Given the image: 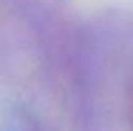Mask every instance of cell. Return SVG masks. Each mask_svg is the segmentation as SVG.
<instances>
[{"label":"cell","instance_id":"obj_1","mask_svg":"<svg viewBox=\"0 0 133 131\" xmlns=\"http://www.w3.org/2000/svg\"><path fill=\"white\" fill-rule=\"evenodd\" d=\"M130 106H132V117H133V94H132V103H130Z\"/></svg>","mask_w":133,"mask_h":131}]
</instances>
